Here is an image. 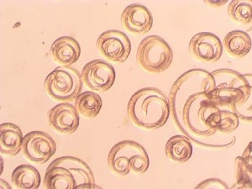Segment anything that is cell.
<instances>
[{
    "label": "cell",
    "instance_id": "1",
    "mask_svg": "<svg viewBox=\"0 0 252 189\" xmlns=\"http://www.w3.org/2000/svg\"><path fill=\"white\" fill-rule=\"evenodd\" d=\"M214 87L209 72L189 70L175 81L168 101L172 121L183 135L197 146L219 149L234 145L235 137L218 131L220 109L209 95Z\"/></svg>",
    "mask_w": 252,
    "mask_h": 189
},
{
    "label": "cell",
    "instance_id": "2",
    "mask_svg": "<svg viewBox=\"0 0 252 189\" xmlns=\"http://www.w3.org/2000/svg\"><path fill=\"white\" fill-rule=\"evenodd\" d=\"M127 112L130 121L137 127L154 130L166 125L171 110L166 94L160 89L149 87L132 95Z\"/></svg>",
    "mask_w": 252,
    "mask_h": 189
},
{
    "label": "cell",
    "instance_id": "3",
    "mask_svg": "<svg viewBox=\"0 0 252 189\" xmlns=\"http://www.w3.org/2000/svg\"><path fill=\"white\" fill-rule=\"evenodd\" d=\"M210 74L215 82L209 93L211 100L219 109L235 112L241 117L252 95V85L247 77L230 69H219Z\"/></svg>",
    "mask_w": 252,
    "mask_h": 189
},
{
    "label": "cell",
    "instance_id": "4",
    "mask_svg": "<svg viewBox=\"0 0 252 189\" xmlns=\"http://www.w3.org/2000/svg\"><path fill=\"white\" fill-rule=\"evenodd\" d=\"M44 187L47 189H91L94 175L89 165L79 158L65 156L57 158L46 169Z\"/></svg>",
    "mask_w": 252,
    "mask_h": 189
},
{
    "label": "cell",
    "instance_id": "5",
    "mask_svg": "<svg viewBox=\"0 0 252 189\" xmlns=\"http://www.w3.org/2000/svg\"><path fill=\"white\" fill-rule=\"evenodd\" d=\"M150 160L146 149L133 141H123L115 144L108 155V166L112 172L125 177L133 172L143 174L149 168Z\"/></svg>",
    "mask_w": 252,
    "mask_h": 189
},
{
    "label": "cell",
    "instance_id": "6",
    "mask_svg": "<svg viewBox=\"0 0 252 189\" xmlns=\"http://www.w3.org/2000/svg\"><path fill=\"white\" fill-rule=\"evenodd\" d=\"M82 75L71 66H58L49 73L44 89L54 100L67 103L76 100L83 89Z\"/></svg>",
    "mask_w": 252,
    "mask_h": 189
},
{
    "label": "cell",
    "instance_id": "7",
    "mask_svg": "<svg viewBox=\"0 0 252 189\" xmlns=\"http://www.w3.org/2000/svg\"><path fill=\"white\" fill-rule=\"evenodd\" d=\"M136 60L146 72L159 74L172 65L173 52L164 39L158 35H150L141 40L138 46Z\"/></svg>",
    "mask_w": 252,
    "mask_h": 189
},
{
    "label": "cell",
    "instance_id": "8",
    "mask_svg": "<svg viewBox=\"0 0 252 189\" xmlns=\"http://www.w3.org/2000/svg\"><path fill=\"white\" fill-rule=\"evenodd\" d=\"M97 47L101 55L115 63L126 62L131 52L129 37L118 30H109L102 33L97 38Z\"/></svg>",
    "mask_w": 252,
    "mask_h": 189
},
{
    "label": "cell",
    "instance_id": "9",
    "mask_svg": "<svg viewBox=\"0 0 252 189\" xmlns=\"http://www.w3.org/2000/svg\"><path fill=\"white\" fill-rule=\"evenodd\" d=\"M81 75L83 83L89 89L98 92H106L111 89L116 78L114 66L102 59H95L87 63Z\"/></svg>",
    "mask_w": 252,
    "mask_h": 189
},
{
    "label": "cell",
    "instance_id": "10",
    "mask_svg": "<svg viewBox=\"0 0 252 189\" xmlns=\"http://www.w3.org/2000/svg\"><path fill=\"white\" fill-rule=\"evenodd\" d=\"M57 150V145L51 135L43 131H32L23 138L22 152L32 162L45 164Z\"/></svg>",
    "mask_w": 252,
    "mask_h": 189
},
{
    "label": "cell",
    "instance_id": "11",
    "mask_svg": "<svg viewBox=\"0 0 252 189\" xmlns=\"http://www.w3.org/2000/svg\"><path fill=\"white\" fill-rule=\"evenodd\" d=\"M189 52L202 63H215L223 54V45L217 35L209 32L195 34L189 42Z\"/></svg>",
    "mask_w": 252,
    "mask_h": 189
},
{
    "label": "cell",
    "instance_id": "12",
    "mask_svg": "<svg viewBox=\"0 0 252 189\" xmlns=\"http://www.w3.org/2000/svg\"><path fill=\"white\" fill-rule=\"evenodd\" d=\"M49 125L56 131L71 135L79 127V115L76 107L69 103H59L48 112Z\"/></svg>",
    "mask_w": 252,
    "mask_h": 189
},
{
    "label": "cell",
    "instance_id": "13",
    "mask_svg": "<svg viewBox=\"0 0 252 189\" xmlns=\"http://www.w3.org/2000/svg\"><path fill=\"white\" fill-rule=\"evenodd\" d=\"M121 22L124 27L132 34L142 35L150 32L153 26L152 13L146 6L130 4L121 14Z\"/></svg>",
    "mask_w": 252,
    "mask_h": 189
},
{
    "label": "cell",
    "instance_id": "14",
    "mask_svg": "<svg viewBox=\"0 0 252 189\" xmlns=\"http://www.w3.org/2000/svg\"><path fill=\"white\" fill-rule=\"evenodd\" d=\"M50 52L55 63L62 66H71L80 58L81 46L74 38L63 36L52 43Z\"/></svg>",
    "mask_w": 252,
    "mask_h": 189
},
{
    "label": "cell",
    "instance_id": "15",
    "mask_svg": "<svg viewBox=\"0 0 252 189\" xmlns=\"http://www.w3.org/2000/svg\"><path fill=\"white\" fill-rule=\"evenodd\" d=\"M23 135L19 126L6 122L0 126V152L3 155L15 157L22 150Z\"/></svg>",
    "mask_w": 252,
    "mask_h": 189
},
{
    "label": "cell",
    "instance_id": "16",
    "mask_svg": "<svg viewBox=\"0 0 252 189\" xmlns=\"http://www.w3.org/2000/svg\"><path fill=\"white\" fill-rule=\"evenodd\" d=\"M167 158L176 163L183 164L192 158L193 153L192 141L185 135H174L165 146Z\"/></svg>",
    "mask_w": 252,
    "mask_h": 189
},
{
    "label": "cell",
    "instance_id": "17",
    "mask_svg": "<svg viewBox=\"0 0 252 189\" xmlns=\"http://www.w3.org/2000/svg\"><path fill=\"white\" fill-rule=\"evenodd\" d=\"M223 42L228 54L234 58H244L252 49V40L249 34L240 30L228 33L223 38Z\"/></svg>",
    "mask_w": 252,
    "mask_h": 189
},
{
    "label": "cell",
    "instance_id": "18",
    "mask_svg": "<svg viewBox=\"0 0 252 189\" xmlns=\"http://www.w3.org/2000/svg\"><path fill=\"white\" fill-rule=\"evenodd\" d=\"M11 180L15 188L20 189H36L41 183L40 172L31 165L17 166L12 173Z\"/></svg>",
    "mask_w": 252,
    "mask_h": 189
},
{
    "label": "cell",
    "instance_id": "19",
    "mask_svg": "<svg viewBox=\"0 0 252 189\" xmlns=\"http://www.w3.org/2000/svg\"><path fill=\"white\" fill-rule=\"evenodd\" d=\"M75 107L81 115L93 119L99 115L103 107V101L96 93L86 91L78 95L75 100Z\"/></svg>",
    "mask_w": 252,
    "mask_h": 189
},
{
    "label": "cell",
    "instance_id": "20",
    "mask_svg": "<svg viewBox=\"0 0 252 189\" xmlns=\"http://www.w3.org/2000/svg\"><path fill=\"white\" fill-rule=\"evenodd\" d=\"M252 143L243 153L242 157H238L235 159V168H236V184L232 189L236 188H252Z\"/></svg>",
    "mask_w": 252,
    "mask_h": 189
},
{
    "label": "cell",
    "instance_id": "21",
    "mask_svg": "<svg viewBox=\"0 0 252 189\" xmlns=\"http://www.w3.org/2000/svg\"><path fill=\"white\" fill-rule=\"evenodd\" d=\"M252 3L251 0H233L228 7L229 17L242 25L252 23Z\"/></svg>",
    "mask_w": 252,
    "mask_h": 189
},
{
    "label": "cell",
    "instance_id": "22",
    "mask_svg": "<svg viewBox=\"0 0 252 189\" xmlns=\"http://www.w3.org/2000/svg\"><path fill=\"white\" fill-rule=\"evenodd\" d=\"M221 119L218 125V131L223 135H229L237 129L240 118L235 112L220 109Z\"/></svg>",
    "mask_w": 252,
    "mask_h": 189
},
{
    "label": "cell",
    "instance_id": "23",
    "mask_svg": "<svg viewBox=\"0 0 252 189\" xmlns=\"http://www.w3.org/2000/svg\"><path fill=\"white\" fill-rule=\"evenodd\" d=\"M196 189H228L229 187L223 181L217 178H209L207 180L202 182L196 187Z\"/></svg>",
    "mask_w": 252,
    "mask_h": 189
},
{
    "label": "cell",
    "instance_id": "24",
    "mask_svg": "<svg viewBox=\"0 0 252 189\" xmlns=\"http://www.w3.org/2000/svg\"><path fill=\"white\" fill-rule=\"evenodd\" d=\"M205 3H207L208 5L211 6V7H214V8H219V7H221V6H223L224 4H226L227 0H207L205 1Z\"/></svg>",
    "mask_w": 252,
    "mask_h": 189
}]
</instances>
